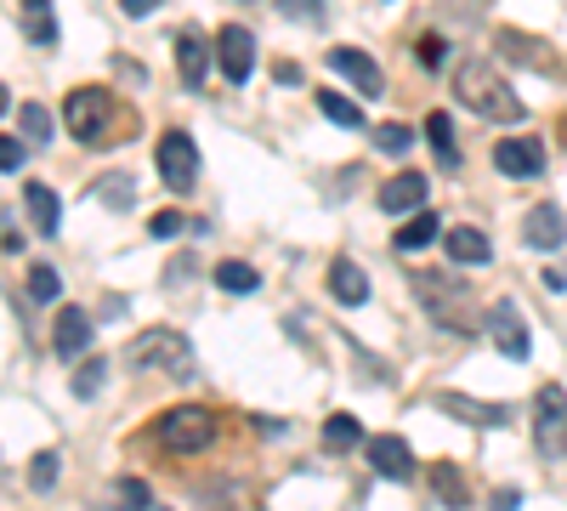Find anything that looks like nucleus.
<instances>
[{
    "instance_id": "43",
    "label": "nucleus",
    "mask_w": 567,
    "mask_h": 511,
    "mask_svg": "<svg viewBox=\"0 0 567 511\" xmlns=\"http://www.w3.org/2000/svg\"><path fill=\"white\" fill-rule=\"evenodd\" d=\"M0 114H12V91L7 85H0Z\"/></svg>"
},
{
    "instance_id": "18",
    "label": "nucleus",
    "mask_w": 567,
    "mask_h": 511,
    "mask_svg": "<svg viewBox=\"0 0 567 511\" xmlns=\"http://www.w3.org/2000/svg\"><path fill=\"white\" fill-rule=\"evenodd\" d=\"M176 74H182V85H205V74H210V45H205L199 29H182V34H176Z\"/></svg>"
},
{
    "instance_id": "42",
    "label": "nucleus",
    "mask_w": 567,
    "mask_h": 511,
    "mask_svg": "<svg viewBox=\"0 0 567 511\" xmlns=\"http://www.w3.org/2000/svg\"><path fill=\"white\" fill-rule=\"evenodd\" d=\"M272 74H278V85H301V69H296V63H278Z\"/></svg>"
},
{
    "instance_id": "12",
    "label": "nucleus",
    "mask_w": 567,
    "mask_h": 511,
    "mask_svg": "<svg viewBox=\"0 0 567 511\" xmlns=\"http://www.w3.org/2000/svg\"><path fill=\"white\" fill-rule=\"evenodd\" d=\"M488 336H494V347H499L505 358H516V364L534 352V347H528V324H523V313H516V302H499V307L488 313Z\"/></svg>"
},
{
    "instance_id": "8",
    "label": "nucleus",
    "mask_w": 567,
    "mask_h": 511,
    "mask_svg": "<svg viewBox=\"0 0 567 511\" xmlns=\"http://www.w3.org/2000/svg\"><path fill=\"white\" fill-rule=\"evenodd\" d=\"M216 69L227 74V85H245L250 69H256V34L245 23H227L216 34Z\"/></svg>"
},
{
    "instance_id": "33",
    "label": "nucleus",
    "mask_w": 567,
    "mask_h": 511,
    "mask_svg": "<svg viewBox=\"0 0 567 511\" xmlns=\"http://www.w3.org/2000/svg\"><path fill=\"white\" fill-rule=\"evenodd\" d=\"M103 376H109V364H103V358L80 364V369H74V398H91V392L103 387Z\"/></svg>"
},
{
    "instance_id": "1",
    "label": "nucleus",
    "mask_w": 567,
    "mask_h": 511,
    "mask_svg": "<svg viewBox=\"0 0 567 511\" xmlns=\"http://www.w3.org/2000/svg\"><path fill=\"white\" fill-rule=\"evenodd\" d=\"M125 109H120V98L109 85H80V91H69V103H63V125H69V136L74 143H85V149H103V143H114V136L125 131Z\"/></svg>"
},
{
    "instance_id": "32",
    "label": "nucleus",
    "mask_w": 567,
    "mask_h": 511,
    "mask_svg": "<svg viewBox=\"0 0 567 511\" xmlns=\"http://www.w3.org/2000/svg\"><path fill=\"white\" fill-rule=\"evenodd\" d=\"M29 296H34V302H58V296H63V278L45 267V262H34V267H29Z\"/></svg>"
},
{
    "instance_id": "2",
    "label": "nucleus",
    "mask_w": 567,
    "mask_h": 511,
    "mask_svg": "<svg viewBox=\"0 0 567 511\" xmlns=\"http://www.w3.org/2000/svg\"><path fill=\"white\" fill-rule=\"evenodd\" d=\"M454 98H460V109H471V114H483V120H523L528 109H523V98L499 80V69L494 63H483V58H465L460 69H454Z\"/></svg>"
},
{
    "instance_id": "28",
    "label": "nucleus",
    "mask_w": 567,
    "mask_h": 511,
    "mask_svg": "<svg viewBox=\"0 0 567 511\" xmlns=\"http://www.w3.org/2000/svg\"><path fill=\"white\" fill-rule=\"evenodd\" d=\"M216 285H221L227 296H256V290H261V273H256L250 262H221V267H216Z\"/></svg>"
},
{
    "instance_id": "17",
    "label": "nucleus",
    "mask_w": 567,
    "mask_h": 511,
    "mask_svg": "<svg viewBox=\"0 0 567 511\" xmlns=\"http://www.w3.org/2000/svg\"><path fill=\"white\" fill-rule=\"evenodd\" d=\"M52 347H58L63 358H80V352L91 347V313H85V307H58Z\"/></svg>"
},
{
    "instance_id": "10",
    "label": "nucleus",
    "mask_w": 567,
    "mask_h": 511,
    "mask_svg": "<svg viewBox=\"0 0 567 511\" xmlns=\"http://www.w3.org/2000/svg\"><path fill=\"white\" fill-rule=\"evenodd\" d=\"M499 58H505V63H516V69L561 74V63H556L550 45H545V40H534V34H523V29H499Z\"/></svg>"
},
{
    "instance_id": "7",
    "label": "nucleus",
    "mask_w": 567,
    "mask_h": 511,
    "mask_svg": "<svg viewBox=\"0 0 567 511\" xmlns=\"http://www.w3.org/2000/svg\"><path fill=\"white\" fill-rule=\"evenodd\" d=\"M159 176H165L171 194H187L199 182V149H194L187 131H165L159 136Z\"/></svg>"
},
{
    "instance_id": "31",
    "label": "nucleus",
    "mask_w": 567,
    "mask_h": 511,
    "mask_svg": "<svg viewBox=\"0 0 567 511\" xmlns=\"http://www.w3.org/2000/svg\"><path fill=\"white\" fill-rule=\"evenodd\" d=\"M148 505H154V494H148L142 478H120L114 483V511H148Z\"/></svg>"
},
{
    "instance_id": "24",
    "label": "nucleus",
    "mask_w": 567,
    "mask_h": 511,
    "mask_svg": "<svg viewBox=\"0 0 567 511\" xmlns=\"http://www.w3.org/2000/svg\"><path fill=\"white\" fill-rule=\"evenodd\" d=\"M23 34L34 45H58V12H52V0H23Z\"/></svg>"
},
{
    "instance_id": "34",
    "label": "nucleus",
    "mask_w": 567,
    "mask_h": 511,
    "mask_svg": "<svg viewBox=\"0 0 567 511\" xmlns=\"http://www.w3.org/2000/svg\"><path fill=\"white\" fill-rule=\"evenodd\" d=\"M409 143H414L409 125H374V149H381V154H403Z\"/></svg>"
},
{
    "instance_id": "35",
    "label": "nucleus",
    "mask_w": 567,
    "mask_h": 511,
    "mask_svg": "<svg viewBox=\"0 0 567 511\" xmlns=\"http://www.w3.org/2000/svg\"><path fill=\"white\" fill-rule=\"evenodd\" d=\"M52 483H58V454L45 449V454H34V467H29V489H40V494H45Z\"/></svg>"
},
{
    "instance_id": "26",
    "label": "nucleus",
    "mask_w": 567,
    "mask_h": 511,
    "mask_svg": "<svg viewBox=\"0 0 567 511\" xmlns=\"http://www.w3.org/2000/svg\"><path fill=\"white\" fill-rule=\"evenodd\" d=\"M318 114H323L329 125H341V131H358V125H363V109H358L352 98H341V91H318Z\"/></svg>"
},
{
    "instance_id": "22",
    "label": "nucleus",
    "mask_w": 567,
    "mask_h": 511,
    "mask_svg": "<svg viewBox=\"0 0 567 511\" xmlns=\"http://www.w3.org/2000/svg\"><path fill=\"white\" fill-rule=\"evenodd\" d=\"M432 494L449 505V511H465L471 505V483L460 478V467L454 460H443V467H432Z\"/></svg>"
},
{
    "instance_id": "15",
    "label": "nucleus",
    "mask_w": 567,
    "mask_h": 511,
    "mask_svg": "<svg viewBox=\"0 0 567 511\" xmlns=\"http://www.w3.org/2000/svg\"><path fill=\"white\" fill-rule=\"evenodd\" d=\"M523 245H534V251H561V245H567V216H561L556 205H534V211L523 216Z\"/></svg>"
},
{
    "instance_id": "41",
    "label": "nucleus",
    "mask_w": 567,
    "mask_h": 511,
    "mask_svg": "<svg viewBox=\"0 0 567 511\" xmlns=\"http://www.w3.org/2000/svg\"><path fill=\"white\" fill-rule=\"evenodd\" d=\"M516 505H523V494H516V489H499L494 494V511H516Z\"/></svg>"
},
{
    "instance_id": "20",
    "label": "nucleus",
    "mask_w": 567,
    "mask_h": 511,
    "mask_svg": "<svg viewBox=\"0 0 567 511\" xmlns=\"http://www.w3.org/2000/svg\"><path fill=\"white\" fill-rule=\"evenodd\" d=\"M443 251H449L454 262H465V267L494 262V245H488L483 227H449V234H443Z\"/></svg>"
},
{
    "instance_id": "4",
    "label": "nucleus",
    "mask_w": 567,
    "mask_h": 511,
    "mask_svg": "<svg viewBox=\"0 0 567 511\" xmlns=\"http://www.w3.org/2000/svg\"><path fill=\"white\" fill-rule=\"evenodd\" d=\"M216 438H221V427H216V415L205 409V403H182V409H165L159 421L148 427V443L159 449V454H205V449H216Z\"/></svg>"
},
{
    "instance_id": "11",
    "label": "nucleus",
    "mask_w": 567,
    "mask_h": 511,
    "mask_svg": "<svg viewBox=\"0 0 567 511\" xmlns=\"http://www.w3.org/2000/svg\"><path fill=\"white\" fill-rule=\"evenodd\" d=\"M432 403H437L443 415H454V421L477 427V432H494V427L511 421V409H505V403H477V398H465V392H437Z\"/></svg>"
},
{
    "instance_id": "29",
    "label": "nucleus",
    "mask_w": 567,
    "mask_h": 511,
    "mask_svg": "<svg viewBox=\"0 0 567 511\" xmlns=\"http://www.w3.org/2000/svg\"><path fill=\"white\" fill-rule=\"evenodd\" d=\"M18 125H23V143L29 149H45V143H52V131H58L52 114H45V103H23L18 109Z\"/></svg>"
},
{
    "instance_id": "27",
    "label": "nucleus",
    "mask_w": 567,
    "mask_h": 511,
    "mask_svg": "<svg viewBox=\"0 0 567 511\" xmlns=\"http://www.w3.org/2000/svg\"><path fill=\"white\" fill-rule=\"evenodd\" d=\"M91 194H97L109 211H131V200H136V182H131L125 171H109V176L91 182Z\"/></svg>"
},
{
    "instance_id": "23",
    "label": "nucleus",
    "mask_w": 567,
    "mask_h": 511,
    "mask_svg": "<svg viewBox=\"0 0 567 511\" xmlns=\"http://www.w3.org/2000/svg\"><path fill=\"white\" fill-rule=\"evenodd\" d=\"M432 239H443V222H437L432 211H414V216L403 222V234H398L392 245H398V251L409 256V251H425V245H432Z\"/></svg>"
},
{
    "instance_id": "25",
    "label": "nucleus",
    "mask_w": 567,
    "mask_h": 511,
    "mask_svg": "<svg viewBox=\"0 0 567 511\" xmlns=\"http://www.w3.org/2000/svg\"><path fill=\"white\" fill-rule=\"evenodd\" d=\"M425 143L437 149V165H449V171H460V149H454V120L437 109L432 120H425Z\"/></svg>"
},
{
    "instance_id": "36",
    "label": "nucleus",
    "mask_w": 567,
    "mask_h": 511,
    "mask_svg": "<svg viewBox=\"0 0 567 511\" xmlns=\"http://www.w3.org/2000/svg\"><path fill=\"white\" fill-rule=\"evenodd\" d=\"M443 63H449L443 34H420V69H443Z\"/></svg>"
},
{
    "instance_id": "9",
    "label": "nucleus",
    "mask_w": 567,
    "mask_h": 511,
    "mask_svg": "<svg viewBox=\"0 0 567 511\" xmlns=\"http://www.w3.org/2000/svg\"><path fill=\"white\" fill-rule=\"evenodd\" d=\"M323 63L336 69L341 80H352L363 98H381V91H386V80H381V69H374V58L358 52V45H329V58H323Z\"/></svg>"
},
{
    "instance_id": "40",
    "label": "nucleus",
    "mask_w": 567,
    "mask_h": 511,
    "mask_svg": "<svg viewBox=\"0 0 567 511\" xmlns=\"http://www.w3.org/2000/svg\"><path fill=\"white\" fill-rule=\"evenodd\" d=\"M120 7H125V18H148L159 0H120Z\"/></svg>"
},
{
    "instance_id": "5",
    "label": "nucleus",
    "mask_w": 567,
    "mask_h": 511,
    "mask_svg": "<svg viewBox=\"0 0 567 511\" xmlns=\"http://www.w3.org/2000/svg\"><path fill=\"white\" fill-rule=\"evenodd\" d=\"M131 364L136 369H165V376H194V347L176 330H142L131 341Z\"/></svg>"
},
{
    "instance_id": "38",
    "label": "nucleus",
    "mask_w": 567,
    "mask_h": 511,
    "mask_svg": "<svg viewBox=\"0 0 567 511\" xmlns=\"http://www.w3.org/2000/svg\"><path fill=\"white\" fill-rule=\"evenodd\" d=\"M284 18H323V0H278Z\"/></svg>"
},
{
    "instance_id": "6",
    "label": "nucleus",
    "mask_w": 567,
    "mask_h": 511,
    "mask_svg": "<svg viewBox=\"0 0 567 511\" xmlns=\"http://www.w3.org/2000/svg\"><path fill=\"white\" fill-rule=\"evenodd\" d=\"M534 449L545 460L567 454V387H556V381H545L534 398Z\"/></svg>"
},
{
    "instance_id": "37",
    "label": "nucleus",
    "mask_w": 567,
    "mask_h": 511,
    "mask_svg": "<svg viewBox=\"0 0 567 511\" xmlns=\"http://www.w3.org/2000/svg\"><path fill=\"white\" fill-rule=\"evenodd\" d=\"M23 160H29L23 136H0V171H23Z\"/></svg>"
},
{
    "instance_id": "14",
    "label": "nucleus",
    "mask_w": 567,
    "mask_h": 511,
    "mask_svg": "<svg viewBox=\"0 0 567 511\" xmlns=\"http://www.w3.org/2000/svg\"><path fill=\"white\" fill-rule=\"evenodd\" d=\"M369 467L381 472V478H392V483L414 478V449H409V438H392V432L369 438Z\"/></svg>"
},
{
    "instance_id": "16",
    "label": "nucleus",
    "mask_w": 567,
    "mask_h": 511,
    "mask_svg": "<svg viewBox=\"0 0 567 511\" xmlns=\"http://www.w3.org/2000/svg\"><path fill=\"white\" fill-rule=\"evenodd\" d=\"M329 296H336L341 307H363L369 302V273L352 256H336L329 262Z\"/></svg>"
},
{
    "instance_id": "39",
    "label": "nucleus",
    "mask_w": 567,
    "mask_h": 511,
    "mask_svg": "<svg viewBox=\"0 0 567 511\" xmlns=\"http://www.w3.org/2000/svg\"><path fill=\"white\" fill-rule=\"evenodd\" d=\"M148 234H154V239H176V234H182V216H176V211H159V216L148 222Z\"/></svg>"
},
{
    "instance_id": "13",
    "label": "nucleus",
    "mask_w": 567,
    "mask_h": 511,
    "mask_svg": "<svg viewBox=\"0 0 567 511\" xmlns=\"http://www.w3.org/2000/svg\"><path fill=\"white\" fill-rule=\"evenodd\" d=\"M494 165L516 182H528L545 171V143H534V136H505V143L494 149Z\"/></svg>"
},
{
    "instance_id": "19",
    "label": "nucleus",
    "mask_w": 567,
    "mask_h": 511,
    "mask_svg": "<svg viewBox=\"0 0 567 511\" xmlns=\"http://www.w3.org/2000/svg\"><path fill=\"white\" fill-rule=\"evenodd\" d=\"M381 211H392V216L425 211V176H420V171H398L386 188H381Z\"/></svg>"
},
{
    "instance_id": "30",
    "label": "nucleus",
    "mask_w": 567,
    "mask_h": 511,
    "mask_svg": "<svg viewBox=\"0 0 567 511\" xmlns=\"http://www.w3.org/2000/svg\"><path fill=\"white\" fill-rule=\"evenodd\" d=\"M323 443L336 449V454L358 449V443H363V427H358V415H329V421H323Z\"/></svg>"
},
{
    "instance_id": "3",
    "label": "nucleus",
    "mask_w": 567,
    "mask_h": 511,
    "mask_svg": "<svg viewBox=\"0 0 567 511\" xmlns=\"http://www.w3.org/2000/svg\"><path fill=\"white\" fill-rule=\"evenodd\" d=\"M409 285H414V302L432 313L437 330L471 336V324H477V296H471V285H460L454 273H432V267H420Z\"/></svg>"
},
{
    "instance_id": "21",
    "label": "nucleus",
    "mask_w": 567,
    "mask_h": 511,
    "mask_svg": "<svg viewBox=\"0 0 567 511\" xmlns=\"http://www.w3.org/2000/svg\"><path fill=\"white\" fill-rule=\"evenodd\" d=\"M23 205H29V222L40 227V234H58V227H63V200L45 188V182H29V188H23Z\"/></svg>"
}]
</instances>
